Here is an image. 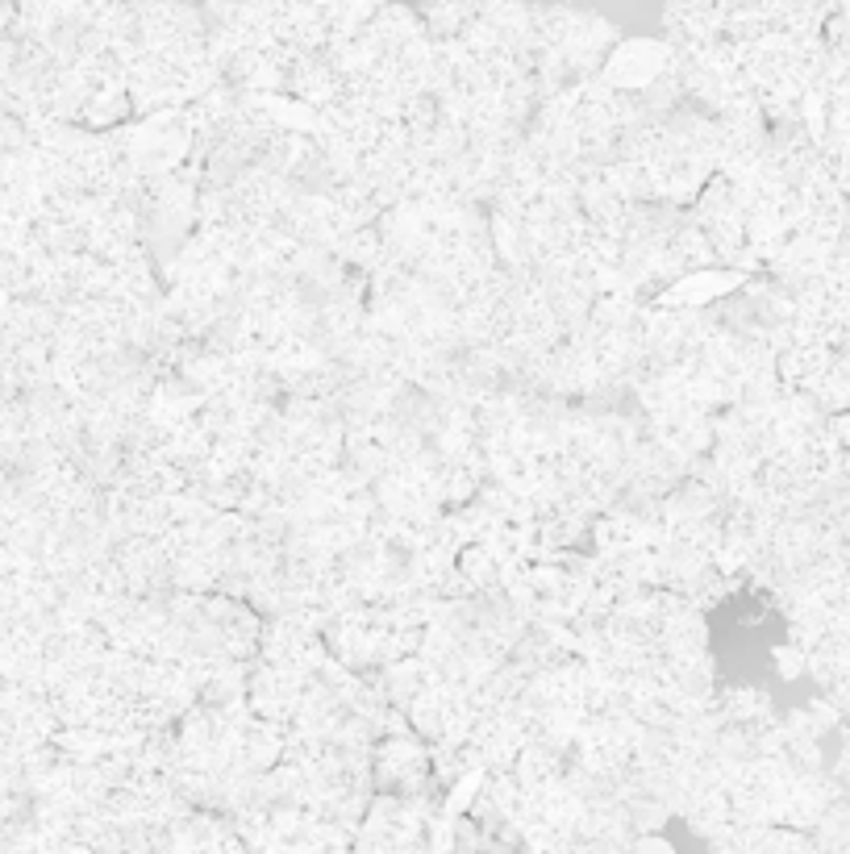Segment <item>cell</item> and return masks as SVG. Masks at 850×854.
I'll use <instances>...</instances> for the list:
<instances>
[{
    "instance_id": "6da1fadb",
    "label": "cell",
    "mask_w": 850,
    "mask_h": 854,
    "mask_svg": "<svg viewBox=\"0 0 850 854\" xmlns=\"http://www.w3.org/2000/svg\"><path fill=\"white\" fill-rule=\"evenodd\" d=\"M730 284H734L730 275H725V280H709V275H697V280H684V284L676 288L671 296H697V301H700V296H709V292H718V288H730Z\"/></svg>"
}]
</instances>
